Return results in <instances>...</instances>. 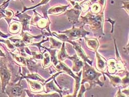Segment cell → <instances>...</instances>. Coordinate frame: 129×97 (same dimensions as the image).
Wrapping results in <instances>:
<instances>
[{"label":"cell","mask_w":129,"mask_h":97,"mask_svg":"<svg viewBox=\"0 0 129 97\" xmlns=\"http://www.w3.org/2000/svg\"><path fill=\"white\" fill-rule=\"evenodd\" d=\"M104 13L94 15L88 12L85 16H81V24H88L95 35L98 36H104L103 32V24Z\"/></svg>","instance_id":"6da1fadb"},{"label":"cell","mask_w":129,"mask_h":97,"mask_svg":"<svg viewBox=\"0 0 129 97\" xmlns=\"http://www.w3.org/2000/svg\"><path fill=\"white\" fill-rule=\"evenodd\" d=\"M82 68V79L81 80V84H88L89 89L95 85H99L100 87H103L104 83L100 80V77L103 74V73L95 71V69L92 67V66H90L86 62L84 63Z\"/></svg>","instance_id":"7a4b0ae2"},{"label":"cell","mask_w":129,"mask_h":97,"mask_svg":"<svg viewBox=\"0 0 129 97\" xmlns=\"http://www.w3.org/2000/svg\"><path fill=\"white\" fill-rule=\"evenodd\" d=\"M52 35H54L56 37H57L60 40H61L62 42H69V43L72 44V46L73 47L74 49H75V51L77 52V55H78L81 59H82L84 62H88L89 64H90V66H92V61H90L88 57L86 56V55L85 54V53L84 51H83V49H82V47H81L80 44L77 43L76 42H75L74 41H71L69 40L68 38V37H67L66 35L62 34V35H58L57 33H56L55 32H53L52 33Z\"/></svg>","instance_id":"3957f363"},{"label":"cell","mask_w":129,"mask_h":97,"mask_svg":"<svg viewBox=\"0 0 129 97\" xmlns=\"http://www.w3.org/2000/svg\"><path fill=\"white\" fill-rule=\"evenodd\" d=\"M11 73L5 59H0V80L1 82V91L5 93V88L10 83Z\"/></svg>","instance_id":"277c9868"},{"label":"cell","mask_w":129,"mask_h":97,"mask_svg":"<svg viewBox=\"0 0 129 97\" xmlns=\"http://www.w3.org/2000/svg\"><path fill=\"white\" fill-rule=\"evenodd\" d=\"M84 24H82V26L77 28L73 25L71 29L60 32V33L66 35L69 40L71 41H75L81 38H85L86 35L90 34V33L84 29Z\"/></svg>","instance_id":"5b68a950"},{"label":"cell","mask_w":129,"mask_h":97,"mask_svg":"<svg viewBox=\"0 0 129 97\" xmlns=\"http://www.w3.org/2000/svg\"><path fill=\"white\" fill-rule=\"evenodd\" d=\"M22 80L17 83H9L5 88V93H7L8 96H25L23 85L21 84Z\"/></svg>","instance_id":"8992f818"},{"label":"cell","mask_w":129,"mask_h":97,"mask_svg":"<svg viewBox=\"0 0 129 97\" xmlns=\"http://www.w3.org/2000/svg\"><path fill=\"white\" fill-rule=\"evenodd\" d=\"M33 11H34L35 14L32 18L31 21L30 22V24L33 25V26H37L42 30L43 29H46L48 32L52 34L49 29L50 21L49 17H46L44 16L42 17L36 12L35 10H33Z\"/></svg>","instance_id":"52a82bcc"},{"label":"cell","mask_w":129,"mask_h":97,"mask_svg":"<svg viewBox=\"0 0 129 97\" xmlns=\"http://www.w3.org/2000/svg\"><path fill=\"white\" fill-rule=\"evenodd\" d=\"M10 1L11 0H7L0 5V19L4 18L7 21L8 24L11 23V21L12 19L14 16V12L12 10H6L9 5Z\"/></svg>","instance_id":"ba28073f"},{"label":"cell","mask_w":129,"mask_h":97,"mask_svg":"<svg viewBox=\"0 0 129 97\" xmlns=\"http://www.w3.org/2000/svg\"><path fill=\"white\" fill-rule=\"evenodd\" d=\"M82 11L75 8H73L71 10H67L64 13V15L67 16V18L69 22H71L73 25H74L77 23L81 24L79 21V18L80 13H82Z\"/></svg>","instance_id":"9c48e42d"},{"label":"cell","mask_w":129,"mask_h":97,"mask_svg":"<svg viewBox=\"0 0 129 97\" xmlns=\"http://www.w3.org/2000/svg\"><path fill=\"white\" fill-rule=\"evenodd\" d=\"M16 17L19 18V21L21 22L22 26V32L30 30L29 26L30 24V20L32 18L31 16L28 15L26 13H19L17 12L16 14Z\"/></svg>","instance_id":"30bf717a"},{"label":"cell","mask_w":129,"mask_h":97,"mask_svg":"<svg viewBox=\"0 0 129 97\" xmlns=\"http://www.w3.org/2000/svg\"><path fill=\"white\" fill-rule=\"evenodd\" d=\"M28 83L29 91L34 93H38L42 92L44 90V85L42 84L41 82L38 80L26 79Z\"/></svg>","instance_id":"8fae6325"},{"label":"cell","mask_w":129,"mask_h":97,"mask_svg":"<svg viewBox=\"0 0 129 97\" xmlns=\"http://www.w3.org/2000/svg\"><path fill=\"white\" fill-rule=\"evenodd\" d=\"M95 53H96V64H95L96 68L98 71L102 72L103 74L104 72L107 68V61L98 53L97 51H95Z\"/></svg>","instance_id":"7c38bea8"},{"label":"cell","mask_w":129,"mask_h":97,"mask_svg":"<svg viewBox=\"0 0 129 97\" xmlns=\"http://www.w3.org/2000/svg\"><path fill=\"white\" fill-rule=\"evenodd\" d=\"M68 59H71L73 62V71L74 72H78L81 70L84 65V63L76 54L72 57L69 56Z\"/></svg>","instance_id":"4fadbf2b"},{"label":"cell","mask_w":129,"mask_h":97,"mask_svg":"<svg viewBox=\"0 0 129 97\" xmlns=\"http://www.w3.org/2000/svg\"><path fill=\"white\" fill-rule=\"evenodd\" d=\"M69 7V5H58L49 8L48 10L47 13L49 15H58L65 12L67 8Z\"/></svg>","instance_id":"5bb4252c"},{"label":"cell","mask_w":129,"mask_h":97,"mask_svg":"<svg viewBox=\"0 0 129 97\" xmlns=\"http://www.w3.org/2000/svg\"><path fill=\"white\" fill-rule=\"evenodd\" d=\"M86 45L87 47L92 51H96L99 47V43L96 38H87L85 37Z\"/></svg>","instance_id":"9a60e30c"},{"label":"cell","mask_w":129,"mask_h":97,"mask_svg":"<svg viewBox=\"0 0 129 97\" xmlns=\"http://www.w3.org/2000/svg\"><path fill=\"white\" fill-rule=\"evenodd\" d=\"M55 68L56 70L58 71V72L62 71L64 72H66L67 74H68L71 76L73 77L74 79L77 77V76H75V75L73 73L71 69H70L66 64H64L63 62H61V61H59L58 64L55 66Z\"/></svg>","instance_id":"2e32d148"},{"label":"cell","mask_w":129,"mask_h":97,"mask_svg":"<svg viewBox=\"0 0 129 97\" xmlns=\"http://www.w3.org/2000/svg\"><path fill=\"white\" fill-rule=\"evenodd\" d=\"M11 54L12 55V58L15 60V63L21 67H26V58L22 56L21 54L15 53L13 52H10Z\"/></svg>","instance_id":"e0dca14e"},{"label":"cell","mask_w":129,"mask_h":97,"mask_svg":"<svg viewBox=\"0 0 129 97\" xmlns=\"http://www.w3.org/2000/svg\"><path fill=\"white\" fill-rule=\"evenodd\" d=\"M39 65L34 62L30 57L26 58V67L30 73H37Z\"/></svg>","instance_id":"ac0fdd59"},{"label":"cell","mask_w":129,"mask_h":97,"mask_svg":"<svg viewBox=\"0 0 129 97\" xmlns=\"http://www.w3.org/2000/svg\"><path fill=\"white\" fill-rule=\"evenodd\" d=\"M90 12L94 15H98L101 13H104L105 8H103L97 1L91 4L90 6Z\"/></svg>","instance_id":"d6986e66"},{"label":"cell","mask_w":129,"mask_h":97,"mask_svg":"<svg viewBox=\"0 0 129 97\" xmlns=\"http://www.w3.org/2000/svg\"><path fill=\"white\" fill-rule=\"evenodd\" d=\"M21 36L22 37V41L25 43L26 45L27 44H30L32 43V40L33 38H39L40 37H43V35H41L37 36H32L27 32H22Z\"/></svg>","instance_id":"ffe728a7"},{"label":"cell","mask_w":129,"mask_h":97,"mask_svg":"<svg viewBox=\"0 0 129 97\" xmlns=\"http://www.w3.org/2000/svg\"><path fill=\"white\" fill-rule=\"evenodd\" d=\"M44 89H46V90H45V92L46 93H47L52 90L55 91H57L59 94H60V96H62V95H61V94H62V90L61 89H59L56 87V86L54 84V80H52L51 81L49 82V83H46V84L44 85Z\"/></svg>","instance_id":"44dd1931"},{"label":"cell","mask_w":129,"mask_h":97,"mask_svg":"<svg viewBox=\"0 0 129 97\" xmlns=\"http://www.w3.org/2000/svg\"><path fill=\"white\" fill-rule=\"evenodd\" d=\"M103 74H105L106 76L109 77V78H110L111 84L114 87H116L122 85V79L119 76H114V75L112 76V75L107 73H103Z\"/></svg>","instance_id":"7402d4cb"},{"label":"cell","mask_w":129,"mask_h":97,"mask_svg":"<svg viewBox=\"0 0 129 97\" xmlns=\"http://www.w3.org/2000/svg\"><path fill=\"white\" fill-rule=\"evenodd\" d=\"M43 48L46 49L48 52H49V53L50 57V60H51V62L53 63V66L55 67V66H57L58 64V63H59V60L57 57V55H56V52L57 51V49H52L50 48H47L45 47H43Z\"/></svg>","instance_id":"603a6c76"},{"label":"cell","mask_w":129,"mask_h":97,"mask_svg":"<svg viewBox=\"0 0 129 97\" xmlns=\"http://www.w3.org/2000/svg\"><path fill=\"white\" fill-rule=\"evenodd\" d=\"M116 59L114 58H111L107 62V68L109 74H114L117 71L115 66Z\"/></svg>","instance_id":"cb8c5ba5"},{"label":"cell","mask_w":129,"mask_h":97,"mask_svg":"<svg viewBox=\"0 0 129 97\" xmlns=\"http://www.w3.org/2000/svg\"><path fill=\"white\" fill-rule=\"evenodd\" d=\"M65 43L66 42H63V43H62V45H61V47L60 48V51L59 52L57 56L58 60L61 61V62H63V61L65 60L66 58H68L69 57V55L66 52V50L65 48Z\"/></svg>","instance_id":"d4e9b609"},{"label":"cell","mask_w":129,"mask_h":97,"mask_svg":"<svg viewBox=\"0 0 129 97\" xmlns=\"http://www.w3.org/2000/svg\"><path fill=\"white\" fill-rule=\"evenodd\" d=\"M21 29V24L18 22H13L9 24V32L12 34H17Z\"/></svg>","instance_id":"484cf974"},{"label":"cell","mask_w":129,"mask_h":97,"mask_svg":"<svg viewBox=\"0 0 129 97\" xmlns=\"http://www.w3.org/2000/svg\"><path fill=\"white\" fill-rule=\"evenodd\" d=\"M29 79L32 80H38V81H40L41 82H45L44 79H43L42 77H41L40 75H38L37 73H28L25 75L23 77V79Z\"/></svg>","instance_id":"4316f807"},{"label":"cell","mask_w":129,"mask_h":97,"mask_svg":"<svg viewBox=\"0 0 129 97\" xmlns=\"http://www.w3.org/2000/svg\"><path fill=\"white\" fill-rule=\"evenodd\" d=\"M82 71H80L79 73L77 74V77L75 78V86H74V95L73 96H77V93L80 88V85L81 84V78H82Z\"/></svg>","instance_id":"83f0119b"},{"label":"cell","mask_w":129,"mask_h":97,"mask_svg":"<svg viewBox=\"0 0 129 97\" xmlns=\"http://www.w3.org/2000/svg\"><path fill=\"white\" fill-rule=\"evenodd\" d=\"M43 59L42 63V67L43 68H45L48 67L51 63V60H50V57L48 53L46 52V49L43 53Z\"/></svg>","instance_id":"f1b7e54d"},{"label":"cell","mask_w":129,"mask_h":97,"mask_svg":"<svg viewBox=\"0 0 129 97\" xmlns=\"http://www.w3.org/2000/svg\"><path fill=\"white\" fill-rule=\"evenodd\" d=\"M49 40L50 43H51V46L50 47V49H59L61 48V45H62L63 43L61 42L55 40L54 38H53L52 37V36H51V37L49 38Z\"/></svg>","instance_id":"f546056e"},{"label":"cell","mask_w":129,"mask_h":97,"mask_svg":"<svg viewBox=\"0 0 129 97\" xmlns=\"http://www.w3.org/2000/svg\"><path fill=\"white\" fill-rule=\"evenodd\" d=\"M49 1H50V0H42V1L40 3H39L38 4L34 6L30 7H26L24 5V6H23V10L22 11L21 13H24V12H26V11H28V10H30L34 9V8H36V7H39V6H41L47 5L48 3L49 2Z\"/></svg>","instance_id":"4dcf8cb0"},{"label":"cell","mask_w":129,"mask_h":97,"mask_svg":"<svg viewBox=\"0 0 129 97\" xmlns=\"http://www.w3.org/2000/svg\"><path fill=\"white\" fill-rule=\"evenodd\" d=\"M121 3L123 4V6L121 7V8H124L125 10L126 11L127 14L128 15V11H129V1H121Z\"/></svg>","instance_id":"1f68e13d"},{"label":"cell","mask_w":129,"mask_h":97,"mask_svg":"<svg viewBox=\"0 0 129 97\" xmlns=\"http://www.w3.org/2000/svg\"><path fill=\"white\" fill-rule=\"evenodd\" d=\"M35 96H59L60 95H58V94H46V95H41V94H37V95H35Z\"/></svg>","instance_id":"d6a6232c"},{"label":"cell","mask_w":129,"mask_h":97,"mask_svg":"<svg viewBox=\"0 0 129 97\" xmlns=\"http://www.w3.org/2000/svg\"><path fill=\"white\" fill-rule=\"evenodd\" d=\"M106 22H110L111 23V24H112V28H111V33H112L113 32V30H114V24H115V21H113V20H112V19H110V18H109L108 20H106Z\"/></svg>","instance_id":"836d02e7"},{"label":"cell","mask_w":129,"mask_h":97,"mask_svg":"<svg viewBox=\"0 0 129 97\" xmlns=\"http://www.w3.org/2000/svg\"><path fill=\"white\" fill-rule=\"evenodd\" d=\"M10 36H11L10 35H6L5 33H3L1 30H0V37L4 38H7L8 37H9Z\"/></svg>","instance_id":"e575fe53"},{"label":"cell","mask_w":129,"mask_h":97,"mask_svg":"<svg viewBox=\"0 0 129 97\" xmlns=\"http://www.w3.org/2000/svg\"><path fill=\"white\" fill-rule=\"evenodd\" d=\"M116 94H117L115 95V96H126L125 95H124V94H122L121 91V89H120V88H119V89L118 92H117Z\"/></svg>","instance_id":"d590c367"},{"label":"cell","mask_w":129,"mask_h":97,"mask_svg":"<svg viewBox=\"0 0 129 97\" xmlns=\"http://www.w3.org/2000/svg\"><path fill=\"white\" fill-rule=\"evenodd\" d=\"M1 43H0V47H1ZM0 57H6V55L4 53H3L2 51L1 50V49H0Z\"/></svg>","instance_id":"8d00e7d4"},{"label":"cell","mask_w":129,"mask_h":97,"mask_svg":"<svg viewBox=\"0 0 129 97\" xmlns=\"http://www.w3.org/2000/svg\"><path fill=\"white\" fill-rule=\"evenodd\" d=\"M84 1V0H78V1L79 2V3H81V2H82L83 1Z\"/></svg>","instance_id":"74e56055"},{"label":"cell","mask_w":129,"mask_h":97,"mask_svg":"<svg viewBox=\"0 0 129 97\" xmlns=\"http://www.w3.org/2000/svg\"><path fill=\"white\" fill-rule=\"evenodd\" d=\"M30 1H31L32 2H33H33H33V0H30Z\"/></svg>","instance_id":"f35d334b"},{"label":"cell","mask_w":129,"mask_h":97,"mask_svg":"<svg viewBox=\"0 0 129 97\" xmlns=\"http://www.w3.org/2000/svg\"><path fill=\"white\" fill-rule=\"evenodd\" d=\"M0 88H1V87H0Z\"/></svg>","instance_id":"ab89813d"},{"label":"cell","mask_w":129,"mask_h":97,"mask_svg":"<svg viewBox=\"0 0 129 97\" xmlns=\"http://www.w3.org/2000/svg\"></svg>","instance_id":"60d3db41"}]
</instances>
